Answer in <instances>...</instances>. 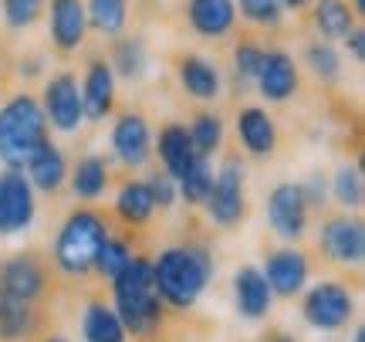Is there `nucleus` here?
<instances>
[{
	"instance_id": "nucleus-39",
	"label": "nucleus",
	"mask_w": 365,
	"mask_h": 342,
	"mask_svg": "<svg viewBox=\"0 0 365 342\" xmlns=\"http://www.w3.org/2000/svg\"><path fill=\"white\" fill-rule=\"evenodd\" d=\"M341 41H345V48L352 51V58H355V61H362V58H365V31H362V27L355 24L352 31H349V34H345V38H341Z\"/></svg>"
},
{
	"instance_id": "nucleus-25",
	"label": "nucleus",
	"mask_w": 365,
	"mask_h": 342,
	"mask_svg": "<svg viewBox=\"0 0 365 342\" xmlns=\"http://www.w3.org/2000/svg\"><path fill=\"white\" fill-rule=\"evenodd\" d=\"M314 27L322 41H341L355 27V11L349 0H314Z\"/></svg>"
},
{
	"instance_id": "nucleus-43",
	"label": "nucleus",
	"mask_w": 365,
	"mask_h": 342,
	"mask_svg": "<svg viewBox=\"0 0 365 342\" xmlns=\"http://www.w3.org/2000/svg\"><path fill=\"white\" fill-rule=\"evenodd\" d=\"M352 4H355V14H362V4H365V0H352Z\"/></svg>"
},
{
	"instance_id": "nucleus-30",
	"label": "nucleus",
	"mask_w": 365,
	"mask_h": 342,
	"mask_svg": "<svg viewBox=\"0 0 365 342\" xmlns=\"http://www.w3.org/2000/svg\"><path fill=\"white\" fill-rule=\"evenodd\" d=\"M176 186H180L182 200H190V203H203V200L210 197V186H213V166H210V156H196L193 166L176 180Z\"/></svg>"
},
{
	"instance_id": "nucleus-32",
	"label": "nucleus",
	"mask_w": 365,
	"mask_h": 342,
	"mask_svg": "<svg viewBox=\"0 0 365 342\" xmlns=\"http://www.w3.org/2000/svg\"><path fill=\"white\" fill-rule=\"evenodd\" d=\"M190 139H193L196 156H213L223 143V119L217 112H200L190 126Z\"/></svg>"
},
{
	"instance_id": "nucleus-41",
	"label": "nucleus",
	"mask_w": 365,
	"mask_h": 342,
	"mask_svg": "<svg viewBox=\"0 0 365 342\" xmlns=\"http://www.w3.org/2000/svg\"><path fill=\"white\" fill-rule=\"evenodd\" d=\"M264 342H294V336H287V332H271Z\"/></svg>"
},
{
	"instance_id": "nucleus-5",
	"label": "nucleus",
	"mask_w": 365,
	"mask_h": 342,
	"mask_svg": "<svg viewBox=\"0 0 365 342\" xmlns=\"http://www.w3.org/2000/svg\"><path fill=\"white\" fill-rule=\"evenodd\" d=\"M301 316H304V322L318 332H339L352 322L355 298L341 281H318L314 288L304 291Z\"/></svg>"
},
{
	"instance_id": "nucleus-22",
	"label": "nucleus",
	"mask_w": 365,
	"mask_h": 342,
	"mask_svg": "<svg viewBox=\"0 0 365 342\" xmlns=\"http://www.w3.org/2000/svg\"><path fill=\"white\" fill-rule=\"evenodd\" d=\"M159 159H163V166H166L173 180H180L182 173L193 166L196 149L186 126H180V122H166L163 126V132H159Z\"/></svg>"
},
{
	"instance_id": "nucleus-33",
	"label": "nucleus",
	"mask_w": 365,
	"mask_h": 342,
	"mask_svg": "<svg viewBox=\"0 0 365 342\" xmlns=\"http://www.w3.org/2000/svg\"><path fill=\"white\" fill-rule=\"evenodd\" d=\"M331 193L345 211H359L362 207V170L359 166H345L335 173L331 180Z\"/></svg>"
},
{
	"instance_id": "nucleus-29",
	"label": "nucleus",
	"mask_w": 365,
	"mask_h": 342,
	"mask_svg": "<svg viewBox=\"0 0 365 342\" xmlns=\"http://www.w3.org/2000/svg\"><path fill=\"white\" fill-rule=\"evenodd\" d=\"M85 17L98 34H118L129 24V0H88Z\"/></svg>"
},
{
	"instance_id": "nucleus-28",
	"label": "nucleus",
	"mask_w": 365,
	"mask_h": 342,
	"mask_svg": "<svg viewBox=\"0 0 365 342\" xmlns=\"http://www.w3.org/2000/svg\"><path fill=\"white\" fill-rule=\"evenodd\" d=\"M31 302L24 298H14L7 291H0V339L4 342H17L24 339L27 332H31Z\"/></svg>"
},
{
	"instance_id": "nucleus-14",
	"label": "nucleus",
	"mask_w": 365,
	"mask_h": 342,
	"mask_svg": "<svg viewBox=\"0 0 365 342\" xmlns=\"http://www.w3.org/2000/svg\"><path fill=\"white\" fill-rule=\"evenodd\" d=\"M254 81L267 102H287L298 92V65L287 51H264L261 71Z\"/></svg>"
},
{
	"instance_id": "nucleus-21",
	"label": "nucleus",
	"mask_w": 365,
	"mask_h": 342,
	"mask_svg": "<svg viewBox=\"0 0 365 342\" xmlns=\"http://www.w3.org/2000/svg\"><path fill=\"white\" fill-rule=\"evenodd\" d=\"M176 75H180V85L186 95H193L200 102H213L220 95V68L200 58V54H186L176 65Z\"/></svg>"
},
{
	"instance_id": "nucleus-15",
	"label": "nucleus",
	"mask_w": 365,
	"mask_h": 342,
	"mask_svg": "<svg viewBox=\"0 0 365 342\" xmlns=\"http://www.w3.org/2000/svg\"><path fill=\"white\" fill-rule=\"evenodd\" d=\"M78 92H81L85 119L102 122L112 112V106H115V71H112V65L108 61H91Z\"/></svg>"
},
{
	"instance_id": "nucleus-36",
	"label": "nucleus",
	"mask_w": 365,
	"mask_h": 342,
	"mask_svg": "<svg viewBox=\"0 0 365 342\" xmlns=\"http://www.w3.org/2000/svg\"><path fill=\"white\" fill-rule=\"evenodd\" d=\"M234 7H240V14L247 17L250 24H261V27L281 24V4L277 0H234Z\"/></svg>"
},
{
	"instance_id": "nucleus-35",
	"label": "nucleus",
	"mask_w": 365,
	"mask_h": 342,
	"mask_svg": "<svg viewBox=\"0 0 365 342\" xmlns=\"http://www.w3.org/2000/svg\"><path fill=\"white\" fill-rule=\"evenodd\" d=\"M129 258H132V251H129V244L125 241H115V237H105V244H102V251H98V258H95V268L91 271H98L102 278H112L129 264Z\"/></svg>"
},
{
	"instance_id": "nucleus-3",
	"label": "nucleus",
	"mask_w": 365,
	"mask_h": 342,
	"mask_svg": "<svg viewBox=\"0 0 365 342\" xmlns=\"http://www.w3.org/2000/svg\"><path fill=\"white\" fill-rule=\"evenodd\" d=\"M112 298H115V305H112L115 316L122 318L125 332H132V336L153 332L163 318V298L153 285V268L145 258L132 254L129 264L112 278Z\"/></svg>"
},
{
	"instance_id": "nucleus-38",
	"label": "nucleus",
	"mask_w": 365,
	"mask_h": 342,
	"mask_svg": "<svg viewBox=\"0 0 365 342\" xmlns=\"http://www.w3.org/2000/svg\"><path fill=\"white\" fill-rule=\"evenodd\" d=\"M145 186H149V193H153L156 211H173V203L180 197V186H176V180H173L170 173H149V176H145Z\"/></svg>"
},
{
	"instance_id": "nucleus-6",
	"label": "nucleus",
	"mask_w": 365,
	"mask_h": 342,
	"mask_svg": "<svg viewBox=\"0 0 365 342\" xmlns=\"http://www.w3.org/2000/svg\"><path fill=\"white\" fill-rule=\"evenodd\" d=\"M210 221L217 227H237L247 213V193H244V163L227 159L220 170L213 173L210 197L203 200Z\"/></svg>"
},
{
	"instance_id": "nucleus-8",
	"label": "nucleus",
	"mask_w": 365,
	"mask_h": 342,
	"mask_svg": "<svg viewBox=\"0 0 365 342\" xmlns=\"http://www.w3.org/2000/svg\"><path fill=\"white\" fill-rule=\"evenodd\" d=\"M44 102V119H48V126L58 132H75L85 122V109H81V92H78V79L71 75V71H58L48 79L44 85V95H41Z\"/></svg>"
},
{
	"instance_id": "nucleus-9",
	"label": "nucleus",
	"mask_w": 365,
	"mask_h": 342,
	"mask_svg": "<svg viewBox=\"0 0 365 342\" xmlns=\"http://www.w3.org/2000/svg\"><path fill=\"white\" fill-rule=\"evenodd\" d=\"M267 224L284 241H301L308 231V200L301 183H277L267 197Z\"/></svg>"
},
{
	"instance_id": "nucleus-13",
	"label": "nucleus",
	"mask_w": 365,
	"mask_h": 342,
	"mask_svg": "<svg viewBox=\"0 0 365 342\" xmlns=\"http://www.w3.org/2000/svg\"><path fill=\"white\" fill-rule=\"evenodd\" d=\"M264 278H267V285H271V295L294 298V295L304 291V285H308V258L294 248L274 251L271 258H267Z\"/></svg>"
},
{
	"instance_id": "nucleus-11",
	"label": "nucleus",
	"mask_w": 365,
	"mask_h": 342,
	"mask_svg": "<svg viewBox=\"0 0 365 342\" xmlns=\"http://www.w3.org/2000/svg\"><path fill=\"white\" fill-rule=\"evenodd\" d=\"M112 153L122 166H132V170L153 156V132H149L145 116H139V112L118 116V122L112 126Z\"/></svg>"
},
{
	"instance_id": "nucleus-37",
	"label": "nucleus",
	"mask_w": 365,
	"mask_h": 342,
	"mask_svg": "<svg viewBox=\"0 0 365 342\" xmlns=\"http://www.w3.org/2000/svg\"><path fill=\"white\" fill-rule=\"evenodd\" d=\"M261 61H264V48L257 41H240L234 48V68L240 79L254 81L257 79V71H261Z\"/></svg>"
},
{
	"instance_id": "nucleus-10",
	"label": "nucleus",
	"mask_w": 365,
	"mask_h": 342,
	"mask_svg": "<svg viewBox=\"0 0 365 342\" xmlns=\"http://www.w3.org/2000/svg\"><path fill=\"white\" fill-rule=\"evenodd\" d=\"M322 251L331 264H341V268H359L365 258V231L362 224L349 217V213H339V217H328L322 224Z\"/></svg>"
},
{
	"instance_id": "nucleus-24",
	"label": "nucleus",
	"mask_w": 365,
	"mask_h": 342,
	"mask_svg": "<svg viewBox=\"0 0 365 342\" xmlns=\"http://www.w3.org/2000/svg\"><path fill=\"white\" fill-rule=\"evenodd\" d=\"M71 193L78 200H98L108 186V163L102 156H81L75 166H71Z\"/></svg>"
},
{
	"instance_id": "nucleus-20",
	"label": "nucleus",
	"mask_w": 365,
	"mask_h": 342,
	"mask_svg": "<svg viewBox=\"0 0 365 342\" xmlns=\"http://www.w3.org/2000/svg\"><path fill=\"white\" fill-rule=\"evenodd\" d=\"M0 291H7L14 298H24V302H34L44 291V268L34 258L17 254L0 268Z\"/></svg>"
},
{
	"instance_id": "nucleus-17",
	"label": "nucleus",
	"mask_w": 365,
	"mask_h": 342,
	"mask_svg": "<svg viewBox=\"0 0 365 342\" xmlns=\"http://www.w3.org/2000/svg\"><path fill=\"white\" fill-rule=\"evenodd\" d=\"M186 21L200 38H223L237 24L234 0H186Z\"/></svg>"
},
{
	"instance_id": "nucleus-7",
	"label": "nucleus",
	"mask_w": 365,
	"mask_h": 342,
	"mask_svg": "<svg viewBox=\"0 0 365 342\" xmlns=\"http://www.w3.org/2000/svg\"><path fill=\"white\" fill-rule=\"evenodd\" d=\"M34 186L24 176V170H7L0 173V237L24 234L34 224Z\"/></svg>"
},
{
	"instance_id": "nucleus-40",
	"label": "nucleus",
	"mask_w": 365,
	"mask_h": 342,
	"mask_svg": "<svg viewBox=\"0 0 365 342\" xmlns=\"http://www.w3.org/2000/svg\"><path fill=\"white\" fill-rule=\"evenodd\" d=\"M281 4V11H304L312 0H277Z\"/></svg>"
},
{
	"instance_id": "nucleus-42",
	"label": "nucleus",
	"mask_w": 365,
	"mask_h": 342,
	"mask_svg": "<svg viewBox=\"0 0 365 342\" xmlns=\"http://www.w3.org/2000/svg\"><path fill=\"white\" fill-rule=\"evenodd\" d=\"M352 342H365V329H355V336H352Z\"/></svg>"
},
{
	"instance_id": "nucleus-16",
	"label": "nucleus",
	"mask_w": 365,
	"mask_h": 342,
	"mask_svg": "<svg viewBox=\"0 0 365 342\" xmlns=\"http://www.w3.org/2000/svg\"><path fill=\"white\" fill-rule=\"evenodd\" d=\"M234 302H237V312L247 318V322H257V318H264L271 312L274 295L261 268L244 264L234 275Z\"/></svg>"
},
{
	"instance_id": "nucleus-44",
	"label": "nucleus",
	"mask_w": 365,
	"mask_h": 342,
	"mask_svg": "<svg viewBox=\"0 0 365 342\" xmlns=\"http://www.w3.org/2000/svg\"><path fill=\"white\" fill-rule=\"evenodd\" d=\"M44 342H68L65 336H51V339H44Z\"/></svg>"
},
{
	"instance_id": "nucleus-4",
	"label": "nucleus",
	"mask_w": 365,
	"mask_h": 342,
	"mask_svg": "<svg viewBox=\"0 0 365 342\" xmlns=\"http://www.w3.org/2000/svg\"><path fill=\"white\" fill-rule=\"evenodd\" d=\"M105 237H108V224L95 211L68 213L61 231H58V241H54V264L71 278L88 275L95 268V258L102 251Z\"/></svg>"
},
{
	"instance_id": "nucleus-18",
	"label": "nucleus",
	"mask_w": 365,
	"mask_h": 342,
	"mask_svg": "<svg viewBox=\"0 0 365 342\" xmlns=\"http://www.w3.org/2000/svg\"><path fill=\"white\" fill-rule=\"evenodd\" d=\"M237 136H240V143L247 149L250 156H271L274 146H277V126H274V119L257 106H247L237 112Z\"/></svg>"
},
{
	"instance_id": "nucleus-1",
	"label": "nucleus",
	"mask_w": 365,
	"mask_h": 342,
	"mask_svg": "<svg viewBox=\"0 0 365 342\" xmlns=\"http://www.w3.org/2000/svg\"><path fill=\"white\" fill-rule=\"evenodd\" d=\"M149 268H153V285H156L159 298L173 308H193L213 278L210 254L193 244L159 251V258L149 261Z\"/></svg>"
},
{
	"instance_id": "nucleus-19",
	"label": "nucleus",
	"mask_w": 365,
	"mask_h": 342,
	"mask_svg": "<svg viewBox=\"0 0 365 342\" xmlns=\"http://www.w3.org/2000/svg\"><path fill=\"white\" fill-rule=\"evenodd\" d=\"M24 170H27L24 176L31 180L34 190H41V193H58V190L65 186V180H68V159H65V153L48 139L34 156L27 159Z\"/></svg>"
},
{
	"instance_id": "nucleus-34",
	"label": "nucleus",
	"mask_w": 365,
	"mask_h": 342,
	"mask_svg": "<svg viewBox=\"0 0 365 342\" xmlns=\"http://www.w3.org/2000/svg\"><path fill=\"white\" fill-rule=\"evenodd\" d=\"M0 11H4V24L11 31H27L44 14V0H0Z\"/></svg>"
},
{
	"instance_id": "nucleus-23",
	"label": "nucleus",
	"mask_w": 365,
	"mask_h": 342,
	"mask_svg": "<svg viewBox=\"0 0 365 342\" xmlns=\"http://www.w3.org/2000/svg\"><path fill=\"white\" fill-rule=\"evenodd\" d=\"M125 326L115 316V308L105 302H91L81 316V339L85 342H125Z\"/></svg>"
},
{
	"instance_id": "nucleus-2",
	"label": "nucleus",
	"mask_w": 365,
	"mask_h": 342,
	"mask_svg": "<svg viewBox=\"0 0 365 342\" xmlns=\"http://www.w3.org/2000/svg\"><path fill=\"white\" fill-rule=\"evenodd\" d=\"M48 143V119L34 95H11L0 106V163L24 170L27 159Z\"/></svg>"
},
{
	"instance_id": "nucleus-27",
	"label": "nucleus",
	"mask_w": 365,
	"mask_h": 342,
	"mask_svg": "<svg viewBox=\"0 0 365 342\" xmlns=\"http://www.w3.org/2000/svg\"><path fill=\"white\" fill-rule=\"evenodd\" d=\"M108 65L125 81H143L145 71H149V51H145V44L139 38H122V41H115Z\"/></svg>"
},
{
	"instance_id": "nucleus-31",
	"label": "nucleus",
	"mask_w": 365,
	"mask_h": 342,
	"mask_svg": "<svg viewBox=\"0 0 365 342\" xmlns=\"http://www.w3.org/2000/svg\"><path fill=\"white\" fill-rule=\"evenodd\" d=\"M304 65L314 79L322 81H339L341 79V54L328 44V41H312L304 48Z\"/></svg>"
},
{
	"instance_id": "nucleus-26",
	"label": "nucleus",
	"mask_w": 365,
	"mask_h": 342,
	"mask_svg": "<svg viewBox=\"0 0 365 342\" xmlns=\"http://www.w3.org/2000/svg\"><path fill=\"white\" fill-rule=\"evenodd\" d=\"M115 213L125 221V224H132V227L145 224V221L156 213V203H153V193H149L145 180H129V183L118 190Z\"/></svg>"
},
{
	"instance_id": "nucleus-12",
	"label": "nucleus",
	"mask_w": 365,
	"mask_h": 342,
	"mask_svg": "<svg viewBox=\"0 0 365 342\" xmlns=\"http://www.w3.org/2000/svg\"><path fill=\"white\" fill-rule=\"evenodd\" d=\"M48 27H51V44L61 54L78 51L88 34V17L81 0H51L48 11Z\"/></svg>"
}]
</instances>
